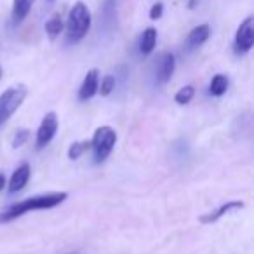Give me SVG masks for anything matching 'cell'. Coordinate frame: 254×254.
<instances>
[{
    "label": "cell",
    "mask_w": 254,
    "mask_h": 254,
    "mask_svg": "<svg viewBox=\"0 0 254 254\" xmlns=\"http://www.w3.org/2000/svg\"><path fill=\"white\" fill-rule=\"evenodd\" d=\"M89 148H91V141H89V139L77 141L70 146V150H68V157H70L71 160H77V159H80V157L84 155V152H87Z\"/></svg>",
    "instance_id": "2e32d148"
},
{
    "label": "cell",
    "mask_w": 254,
    "mask_h": 254,
    "mask_svg": "<svg viewBox=\"0 0 254 254\" xmlns=\"http://www.w3.org/2000/svg\"><path fill=\"white\" fill-rule=\"evenodd\" d=\"M33 4H35V0H12V23L19 25L25 21Z\"/></svg>",
    "instance_id": "7c38bea8"
},
{
    "label": "cell",
    "mask_w": 254,
    "mask_h": 254,
    "mask_svg": "<svg viewBox=\"0 0 254 254\" xmlns=\"http://www.w3.org/2000/svg\"><path fill=\"white\" fill-rule=\"evenodd\" d=\"M30 139V131L28 129H19L14 134V139H12V148H21L23 145H26Z\"/></svg>",
    "instance_id": "d6986e66"
},
{
    "label": "cell",
    "mask_w": 254,
    "mask_h": 254,
    "mask_svg": "<svg viewBox=\"0 0 254 254\" xmlns=\"http://www.w3.org/2000/svg\"><path fill=\"white\" fill-rule=\"evenodd\" d=\"M254 46V18L247 16L240 26L237 28L235 40H233V49L237 54H246Z\"/></svg>",
    "instance_id": "5b68a950"
},
{
    "label": "cell",
    "mask_w": 254,
    "mask_h": 254,
    "mask_svg": "<svg viewBox=\"0 0 254 254\" xmlns=\"http://www.w3.org/2000/svg\"><path fill=\"white\" fill-rule=\"evenodd\" d=\"M155 44H157V30L146 28L143 32L141 39H139V51H141V54H150L155 49Z\"/></svg>",
    "instance_id": "4fadbf2b"
},
{
    "label": "cell",
    "mask_w": 254,
    "mask_h": 254,
    "mask_svg": "<svg viewBox=\"0 0 254 254\" xmlns=\"http://www.w3.org/2000/svg\"><path fill=\"white\" fill-rule=\"evenodd\" d=\"M91 11L84 2H77L68 12L66 21V40L70 44H77L84 39L91 30Z\"/></svg>",
    "instance_id": "7a4b0ae2"
},
{
    "label": "cell",
    "mask_w": 254,
    "mask_h": 254,
    "mask_svg": "<svg viewBox=\"0 0 254 254\" xmlns=\"http://www.w3.org/2000/svg\"><path fill=\"white\" fill-rule=\"evenodd\" d=\"M5 188V176H4V173H0V191L4 190Z\"/></svg>",
    "instance_id": "44dd1931"
},
{
    "label": "cell",
    "mask_w": 254,
    "mask_h": 254,
    "mask_svg": "<svg viewBox=\"0 0 254 254\" xmlns=\"http://www.w3.org/2000/svg\"><path fill=\"white\" fill-rule=\"evenodd\" d=\"M98 85H99V71L96 68L87 71V75L82 80V85L78 89V99L80 101H87L92 96L98 92Z\"/></svg>",
    "instance_id": "ba28073f"
},
{
    "label": "cell",
    "mask_w": 254,
    "mask_h": 254,
    "mask_svg": "<svg viewBox=\"0 0 254 254\" xmlns=\"http://www.w3.org/2000/svg\"><path fill=\"white\" fill-rule=\"evenodd\" d=\"M61 32H63V19H61V14H54L46 23V33L51 40H56Z\"/></svg>",
    "instance_id": "9a60e30c"
},
{
    "label": "cell",
    "mask_w": 254,
    "mask_h": 254,
    "mask_svg": "<svg viewBox=\"0 0 254 254\" xmlns=\"http://www.w3.org/2000/svg\"><path fill=\"white\" fill-rule=\"evenodd\" d=\"M117 143V132L113 127L101 126L94 131V136L91 139V148L92 155H94V162L101 164L108 159V155L113 152Z\"/></svg>",
    "instance_id": "3957f363"
},
{
    "label": "cell",
    "mask_w": 254,
    "mask_h": 254,
    "mask_svg": "<svg viewBox=\"0 0 254 254\" xmlns=\"http://www.w3.org/2000/svg\"><path fill=\"white\" fill-rule=\"evenodd\" d=\"M115 89V78L112 75H106L101 78V84L98 85V92H101V96H108L112 94V91Z\"/></svg>",
    "instance_id": "ac0fdd59"
},
{
    "label": "cell",
    "mask_w": 254,
    "mask_h": 254,
    "mask_svg": "<svg viewBox=\"0 0 254 254\" xmlns=\"http://www.w3.org/2000/svg\"><path fill=\"white\" fill-rule=\"evenodd\" d=\"M58 131V115L54 112H47L44 115L42 122H40L39 129H37V138H35V145L39 150H42L44 146H47L53 138L56 136Z\"/></svg>",
    "instance_id": "8992f818"
},
{
    "label": "cell",
    "mask_w": 254,
    "mask_h": 254,
    "mask_svg": "<svg viewBox=\"0 0 254 254\" xmlns=\"http://www.w3.org/2000/svg\"><path fill=\"white\" fill-rule=\"evenodd\" d=\"M242 207H244V202L230 200V202H226V204H223L221 207H218L216 211L209 212V214L200 216V223H204V225H209V223H216L219 218H223L225 214H228V212H232V211H237V209H242Z\"/></svg>",
    "instance_id": "30bf717a"
},
{
    "label": "cell",
    "mask_w": 254,
    "mask_h": 254,
    "mask_svg": "<svg viewBox=\"0 0 254 254\" xmlns=\"http://www.w3.org/2000/svg\"><path fill=\"white\" fill-rule=\"evenodd\" d=\"M174 68H176V60H174L173 53H162L157 64V82L159 84H167L171 80L174 73Z\"/></svg>",
    "instance_id": "52a82bcc"
},
{
    "label": "cell",
    "mask_w": 254,
    "mask_h": 254,
    "mask_svg": "<svg viewBox=\"0 0 254 254\" xmlns=\"http://www.w3.org/2000/svg\"><path fill=\"white\" fill-rule=\"evenodd\" d=\"M68 198L66 191H49V193L42 195H33L25 200H19L16 204H11L7 209L0 212V225H5V223H11L14 219L21 218L23 214L30 211H46V209H53L56 205L63 204Z\"/></svg>",
    "instance_id": "6da1fadb"
},
{
    "label": "cell",
    "mask_w": 254,
    "mask_h": 254,
    "mask_svg": "<svg viewBox=\"0 0 254 254\" xmlns=\"http://www.w3.org/2000/svg\"><path fill=\"white\" fill-rule=\"evenodd\" d=\"M30 174H32L30 164H26V162L21 164V166L12 173L11 180H9V193H18V191H21L23 188L26 187V183H28Z\"/></svg>",
    "instance_id": "9c48e42d"
},
{
    "label": "cell",
    "mask_w": 254,
    "mask_h": 254,
    "mask_svg": "<svg viewBox=\"0 0 254 254\" xmlns=\"http://www.w3.org/2000/svg\"><path fill=\"white\" fill-rule=\"evenodd\" d=\"M209 35H211V28H209V25H198V26H195V28L191 30L190 33H188V39H187L188 47H190V49L200 47L202 44H204L205 40L209 39Z\"/></svg>",
    "instance_id": "8fae6325"
},
{
    "label": "cell",
    "mask_w": 254,
    "mask_h": 254,
    "mask_svg": "<svg viewBox=\"0 0 254 254\" xmlns=\"http://www.w3.org/2000/svg\"><path fill=\"white\" fill-rule=\"evenodd\" d=\"M26 94H28V89L23 84L12 85V87L5 89V91L0 94V126H4V124L14 115V112L23 105V101H25Z\"/></svg>",
    "instance_id": "277c9868"
},
{
    "label": "cell",
    "mask_w": 254,
    "mask_h": 254,
    "mask_svg": "<svg viewBox=\"0 0 254 254\" xmlns=\"http://www.w3.org/2000/svg\"><path fill=\"white\" fill-rule=\"evenodd\" d=\"M193 96H195L193 85H185V87H181L180 91L174 94V101H176L178 105H187V103H190L191 99H193Z\"/></svg>",
    "instance_id": "e0dca14e"
},
{
    "label": "cell",
    "mask_w": 254,
    "mask_h": 254,
    "mask_svg": "<svg viewBox=\"0 0 254 254\" xmlns=\"http://www.w3.org/2000/svg\"><path fill=\"white\" fill-rule=\"evenodd\" d=\"M226 89H228V77L223 75V73L214 75L212 80H211V85H209V92H211V96L219 98V96L225 94Z\"/></svg>",
    "instance_id": "5bb4252c"
},
{
    "label": "cell",
    "mask_w": 254,
    "mask_h": 254,
    "mask_svg": "<svg viewBox=\"0 0 254 254\" xmlns=\"http://www.w3.org/2000/svg\"><path fill=\"white\" fill-rule=\"evenodd\" d=\"M162 12H164V4H162V2H157V4L152 7V11H150V18L159 19L160 16H162Z\"/></svg>",
    "instance_id": "ffe728a7"
},
{
    "label": "cell",
    "mask_w": 254,
    "mask_h": 254,
    "mask_svg": "<svg viewBox=\"0 0 254 254\" xmlns=\"http://www.w3.org/2000/svg\"><path fill=\"white\" fill-rule=\"evenodd\" d=\"M2 75H4V70H2V66H0V78H2Z\"/></svg>",
    "instance_id": "7402d4cb"
}]
</instances>
